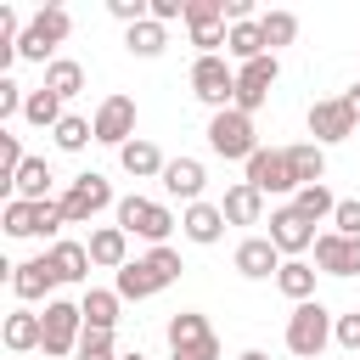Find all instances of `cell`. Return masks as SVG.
<instances>
[{
  "label": "cell",
  "mask_w": 360,
  "mask_h": 360,
  "mask_svg": "<svg viewBox=\"0 0 360 360\" xmlns=\"http://www.w3.org/2000/svg\"><path fill=\"white\" fill-rule=\"evenodd\" d=\"M332 231H338V236H360V202H354V197H338V208H332Z\"/></svg>",
  "instance_id": "60d3db41"
},
{
  "label": "cell",
  "mask_w": 360,
  "mask_h": 360,
  "mask_svg": "<svg viewBox=\"0 0 360 360\" xmlns=\"http://www.w3.org/2000/svg\"><path fill=\"white\" fill-rule=\"evenodd\" d=\"M202 186H208L202 158H169V163H163V191H169V197H180L186 208H191V202H202Z\"/></svg>",
  "instance_id": "9a60e30c"
},
{
  "label": "cell",
  "mask_w": 360,
  "mask_h": 360,
  "mask_svg": "<svg viewBox=\"0 0 360 360\" xmlns=\"http://www.w3.org/2000/svg\"><path fill=\"white\" fill-rule=\"evenodd\" d=\"M73 34V17H68V6H39L34 17H28V28H22V39H17V56L22 62H56V45Z\"/></svg>",
  "instance_id": "6da1fadb"
},
{
  "label": "cell",
  "mask_w": 360,
  "mask_h": 360,
  "mask_svg": "<svg viewBox=\"0 0 360 360\" xmlns=\"http://www.w3.org/2000/svg\"><path fill=\"white\" fill-rule=\"evenodd\" d=\"M236 360H270V354H264V349H242Z\"/></svg>",
  "instance_id": "bcb514c9"
},
{
  "label": "cell",
  "mask_w": 360,
  "mask_h": 360,
  "mask_svg": "<svg viewBox=\"0 0 360 360\" xmlns=\"http://www.w3.org/2000/svg\"><path fill=\"white\" fill-rule=\"evenodd\" d=\"M112 214H118V225H124L129 236H141V242H152V248H163V242H169V231L180 225L163 202H152V197H141V191L118 197V208H112Z\"/></svg>",
  "instance_id": "277c9868"
},
{
  "label": "cell",
  "mask_w": 360,
  "mask_h": 360,
  "mask_svg": "<svg viewBox=\"0 0 360 360\" xmlns=\"http://www.w3.org/2000/svg\"><path fill=\"white\" fill-rule=\"evenodd\" d=\"M51 141H56L62 152H84V146L96 141V124H90V118H79V112H68V118L51 129Z\"/></svg>",
  "instance_id": "836d02e7"
},
{
  "label": "cell",
  "mask_w": 360,
  "mask_h": 360,
  "mask_svg": "<svg viewBox=\"0 0 360 360\" xmlns=\"http://www.w3.org/2000/svg\"><path fill=\"white\" fill-rule=\"evenodd\" d=\"M169 349H186V343H202V338H214V326H208V315H197V309H180V315H169Z\"/></svg>",
  "instance_id": "f1b7e54d"
},
{
  "label": "cell",
  "mask_w": 360,
  "mask_h": 360,
  "mask_svg": "<svg viewBox=\"0 0 360 360\" xmlns=\"http://www.w3.org/2000/svg\"><path fill=\"white\" fill-rule=\"evenodd\" d=\"M315 276H321L315 264H304V259H287V264L276 270V287H281L292 304H309V298H315Z\"/></svg>",
  "instance_id": "83f0119b"
},
{
  "label": "cell",
  "mask_w": 360,
  "mask_h": 360,
  "mask_svg": "<svg viewBox=\"0 0 360 360\" xmlns=\"http://www.w3.org/2000/svg\"><path fill=\"white\" fill-rule=\"evenodd\" d=\"M22 107H28V90L6 73V79H0V118H22Z\"/></svg>",
  "instance_id": "ab89813d"
},
{
  "label": "cell",
  "mask_w": 360,
  "mask_h": 360,
  "mask_svg": "<svg viewBox=\"0 0 360 360\" xmlns=\"http://www.w3.org/2000/svg\"><path fill=\"white\" fill-rule=\"evenodd\" d=\"M354 129H360V118L349 112L343 96H326V101L309 107V135H315V146H338V141H349Z\"/></svg>",
  "instance_id": "30bf717a"
},
{
  "label": "cell",
  "mask_w": 360,
  "mask_h": 360,
  "mask_svg": "<svg viewBox=\"0 0 360 360\" xmlns=\"http://www.w3.org/2000/svg\"><path fill=\"white\" fill-rule=\"evenodd\" d=\"M276 79H281V62H276V56H259V62L236 68V101H231V107L253 118V112L270 101V84H276Z\"/></svg>",
  "instance_id": "9c48e42d"
},
{
  "label": "cell",
  "mask_w": 360,
  "mask_h": 360,
  "mask_svg": "<svg viewBox=\"0 0 360 360\" xmlns=\"http://www.w3.org/2000/svg\"><path fill=\"white\" fill-rule=\"evenodd\" d=\"M259 34H264V45H270V56H276L281 45L298 39V17H292V11H259Z\"/></svg>",
  "instance_id": "d6a6232c"
},
{
  "label": "cell",
  "mask_w": 360,
  "mask_h": 360,
  "mask_svg": "<svg viewBox=\"0 0 360 360\" xmlns=\"http://www.w3.org/2000/svg\"><path fill=\"white\" fill-rule=\"evenodd\" d=\"M90 124H96V141L101 146H129L135 141V101L129 96H107Z\"/></svg>",
  "instance_id": "8fae6325"
},
{
  "label": "cell",
  "mask_w": 360,
  "mask_h": 360,
  "mask_svg": "<svg viewBox=\"0 0 360 360\" xmlns=\"http://www.w3.org/2000/svg\"><path fill=\"white\" fill-rule=\"evenodd\" d=\"M169 360H219V338H202V343H186V349H169Z\"/></svg>",
  "instance_id": "7bdbcfd3"
},
{
  "label": "cell",
  "mask_w": 360,
  "mask_h": 360,
  "mask_svg": "<svg viewBox=\"0 0 360 360\" xmlns=\"http://www.w3.org/2000/svg\"><path fill=\"white\" fill-rule=\"evenodd\" d=\"M124 45H129V56H163V45H169V28L146 17V22L124 28Z\"/></svg>",
  "instance_id": "f546056e"
},
{
  "label": "cell",
  "mask_w": 360,
  "mask_h": 360,
  "mask_svg": "<svg viewBox=\"0 0 360 360\" xmlns=\"http://www.w3.org/2000/svg\"><path fill=\"white\" fill-rule=\"evenodd\" d=\"M343 101H349V112H354V118H360V79H354V84H349V90H343Z\"/></svg>",
  "instance_id": "f6af8a7d"
},
{
  "label": "cell",
  "mask_w": 360,
  "mask_h": 360,
  "mask_svg": "<svg viewBox=\"0 0 360 360\" xmlns=\"http://www.w3.org/2000/svg\"><path fill=\"white\" fill-rule=\"evenodd\" d=\"M101 208H118V197H112V180H107V174H96V169L73 174V186L62 191V214H68V225H90Z\"/></svg>",
  "instance_id": "8992f818"
},
{
  "label": "cell",
  "mask_w": 360,
  "mask_h": 360,
  "mask_svg": "<svg viewBox=\"0 0 360 360\" xmlns=\"http://www.w3.org/2000/svg\"><path fill=\"white\" fill-rule=\"evenodd\" d=\"M287 163H292V180H298V191H304V186H326V146H315V141H298V146H287Z\"/></svg>",
  "instance_id": "603a6c76"
},
{
  "label": "cell",
  "mask_w": 360,
  "mask_h": 360,
  "mask_svg": "<svg viewBox=\"0 0 360 360\" xmlns=\"http://www.w3.org/2000/svg\"><path fill=\"white\" fill-rule=\"evenodd\" d=\"M79 338H84V309L68 304V298H51L45 304V343H39V354L45 360H68V354H79Z\"/></svg>",
  "instance_id": "52a82bcc"
},
{
  "label": "cell",
  "mask_w": 360,
  "mask_h": 360,
  "mask_svg": "<svg viewBox=\"0 0 360 360\" xmlns=\"http://www.w3.org/2000/svg\"><path fill=\"white\" fill-rule=\"evenodd\" d=\"M315 270L321 276H360V236L321 231L315 236Z\"/></svg>",
  "instance_id": "4fadbf2b"
},
{
  "label": "cell",
  "mask_w": 360,
  "mask_h": 360,
  "mask_svg": "<svg viewBox=\"0 0 360 360\" xmlns=\"http://www.w3.org/2000/svg\"><path fill=\"white\" fill-rule=\"evenodd\" d=\"M73 360H118L112 332H90V326H84V338H79V354H73Z\"/></svg>",
  "instance_id": "f35d334b"
},
{
  "label": "cell",
  "mask_w": 360,
  "mask_h": 360,
  "mask_svg": "<svg viewBox=\"0 0 360 360\" xmlns=\"http://www.w3.org/2000/svg\"><path fill=\"white\" fill-rule=\"evenodd\" d=\"M22 163H28V158H22V141H17L11 129H0V186H11Z\"/></svg>",
  "instance_id": "8d00e7d4"
},
{
  "label": "cell",
  "mask_w": 360,
  "mask_h": 360,
  "mask_svg": "<svg viewBox=\"0 0 360 360\" xmlns=\"http://www.w3.org/2000/svg\"><path fill=\"white\" fill-rule=\"evenodd\" d=\"M219 208H225V225H259V219H264V191H253L248 180H236V186L219 197Z\"/></svg>",
  "instance_id": "44dd1931"
},
{
  "label": "cell",
  "mask_w": 360,
  "mask_h": 360,
  "mask_svg": "<svg viewBox=\"0 0 360 360\" xmlns=\"http://www.w3.org/2000/svg\"><path fill=\"white\" fill-rule=\"evenodd\" d=\"M225 56H231L236 68L270 56V45H264V34H259V17H253V22H231V34H225Z\"/></svg>",
  "instance_id": "7402d4cb"
},
{
  "label": "cell",
  "mask_w": 360,
  "mask_h": 360,
  "mask_svg": "<svg viewBox=\"0 0 360 360\" xmlns=\"http://www.w3.org/2000/svg\"><path fill=\"white\" fill-rule=\"evenodd\" d=\"M45 90H51V96H62V101H68V96H79V90H84V68H79L73 56H56V62L45 68Z\"/></svg>",
  "instance_id": "4dcf8cb0"
},
{
  "label": "cell",
  "mask_w": 360,
  "mask_h": 360,
  "mask_svg": "<svg viewBox=\"0 0 360 360\" xmlns=\"http://www.w3.org/2000/svg\"><path fill=\"white\" fill-rule=\"evenodd\" d=\"M248 174V186L253 191H264V197H287V191H298V180H292V163H287V146H259L248 163H242Z\"/></svg>",
  "instance_id": "ba28073f"
},
{
  "label": "cell",
  "mask_w": 360,
  "mask_h": 360,
  "mask_svg": "<svg viewBox=\"0 0 360 360\" xmlns=\"http://www.w3.org/2000/svg\"><path fill=\"white\" fill-rule=\"evenodd\" d=\"M0 338H6V349H11V354H34V349L45 343V315H34V309L22 304V309H11V315H6V332H0Z\"/></svg>",
  "instance_id": "d6986e66"
},
{
  "label": "cell",
  "mask_w": 360,
  "mask_h": 360,
  "mask_svg": "<svg viewBox=\"0 0 360 360\" xmlns=\"http://www.w3.org/2000/svg\"><path fill=\"white\" fill-rule=\"evenodd\" d=\"M84 248H90V264H101V270H124L129 264V231L124 225H96Z\"/></svg>",
  "instance_id": "ac0fdd59"
},
{
  "label": "cell",
  "mask_w": 360,
  "mask_h": 360,
  "mask_svg": "<svg viewBox=\"0 0 360 360\" xmlns=\"http://www.w3.org/2000/svg\"><path fill=\"white\" fill-rule=\"evenodd\" d=\"M287 259H281V248L270 242V236H248V242H236V276H248V281H264V276H276Z\"/></svg>",
  "instance_id": "2e32d148"
},
{
  "label": "cell",
  "mask_w": 360,
  "mask_h": 360,
  "mask_svg": "<svg viewBox=\"0 0 360 360\" xmlns=\"http://www.w3.org/2000/svg\"><path fill=\"white\" fill-rule=\"evenodd\" d=\"M6 236H39V214H34V202H22V197H6Z\"/></svg>",
  "instance_id": "d590c367"
},
{
  "label": "cell",
  "mask_w": 360,
  "mask_h": 360,
  "mask_svg": "<svg viewBox=\"0 0 360 360\" xmlns=\"http://www.w3.org/2000/svg\"><path fill=\"white\" fill-rule=\"evenodd\" d=\"M51 264H56V281H84L90 276V248L84 242H51Z\"/></svg>",
  "instance_id": "4316f807"
},
{
  "label": "cell",
  "mask_w": 360,
  "mask_h": 360,
  "mask_svg": "<svg viewBox=\"0 0 360 360\" xmlns=\"http://www.w3.org/2000/svg\"><path fill=\"white\" fill-rule=\"evenodd\" d=\"M208 152H214V158H225V163H248V158L259 152L253 118H248V112H236V107L214 112V118H208Z\"/></svg>",
  "instance_id": "3957f363"
},
{
  "label": "cell",
  "mask_w": 360,
  "mask_h": 360,
  "mask_svg": "<svg viewBox=\"0 0 360 360\" xmlns=\"http://www.w3.org/2000/svg\"><path fill=\"white\" fill-rule=\"evenodd\" d=\"M180 236L197 242V248H214V242L225 236V208H219V202H191V208L180 214Z\"/></svg>",
  "instance_id": "e0dca14e"
},
{
  "label": "cell",
  "mask_w": 360,
  "mask_h": 360,
  "mask_svg": "<svg viewBox=\"0 0 360 360\" xmlns=\"http://www.w3.org/2000/svg\"><path fill=\"white\" fill-rule=\"evenodd\" d=\"M332 332H338V321H332V309H326L321 298L292 304V315H287V349H292L298 360H315V354L332 343Z\"/></svg>",
  "instance_id": "7a4b0ae2"
},
{
  "label": "cell",
  "mask_w": 360,
  "mask_h": 360,
  "mask_svg": "<svg viewBox=\"0 0 360 360\" xmlns=\"http://www.w3.org/2000/svg\"><path fill=\"white\" fill-rule=\"evenodd\" d=\"M146 264H152V276H158L163 287H174V281H180V270H186V264H180V253H174L169 242H163V248H152V253H146Z\"/></svg>",
  "instance_id": "74e56055"
},
{
  "label": "cell",
  "mask_w": 360,
  "mask_h": 360,
  "mask_svg": "<svg viewBox=\"0 0 360 360\" xmlns=\"http://www.w3.org/2000/svg\"><path fill=\"white\" fill-rule=\"evenodd\" d=\"M118 360H146V354H141V349H129V354H118Z\"/></svg>",
  "instance_id": "7dc6e473"
},
{
  "label": "cell",
  "mask_w": 360,
  "mask_h": 360,
  "mask_svg": "<svg viewBox=\"0 0 360 360\" xmlns=\"http://www.w3.org/2000/svg\"><path fill=\"white\" fill-rule=\"evenodd\" d=\"M118 292L112 287H84V298H79V309H84V326L90 332H112L118 326Z\"/></svg>",
  "instance_id": "d4e9b609"
},
{
  "label": "cell",
  "mask_w": 360,
  "mask_h": 360,
  "mask_svg": "<svg viewBox=\"0 0 360 360\" xmlns=\"http://www.w3.org/2000/svg\"><path fill=\"white\" fill-rule=\"evenodd\" d=\"M338 349H349L354 360H360V309H349V315H338Z\"/></svg>",
  "instance_id": "b9f144b4"
},
{
  "label": "cell",
  "mask_w": 360,
  "mask_h": 360,
  "mask_svg": "<svg viewBox=\"0 0 360 360\" xmlns=\"http://www.w3.org/2000/svg\"><path fill=\"white\" fill-rule=\"evenodd\" d=\"M51 180H56V174H51V163H45V158H28L6 191H11V197H22V202H45V197H51Z\"/></svg>",
  "instance_id": "484cf974"
},
{
  "label": "cell",
  "mask_w": 360,
  "mask_h": 360,
  "mask_svg": "<svg viewBox=\"0 0 360 360\" xmlns=\"http://www.w3.org/2000/svg\"><path fill=\"white\" fill-rule=\"evenodd\" d=\"M292 208L309 219V225H321V219H332V208H338V197L326 191V186H304V191H292Z\"/></svg>",
  "instance_id": "e575fe53"
},
{
  "label": "cell",
  "mask_w": 360,
  "mask_h": 360,
  "mask_svg": "<svg viewBox=\"0 0 360 360\" xmlns=\"http://www.w3.org/2000/svg\"><path fill=\"white\" fill-rule=\"evenodd\" d=\"M191 96L214 112H225L236 101V62L231 56H197L191 62Z\"/></svg>",
  "instance_id": "5b68a950"
},
{
  "label": "cell",
  "mask_w": 360,
  "mask_h": 360,
  "mask_svg": "<svg viewBox=\"0 0 360 360\" xmlns=\"http://www.w3.org/2000/svg\"><path fill=\"white\" fill-rule=\"evenodd\" d=\"M315 236H321V231H315V225H309V219H304L292 202L270 214V242L281 248V259H298V253H309V248H315Z\"/></svg>",
  "instance_id": "7c38bea8"
},
{
  "label": "cell",
  "mask_w": 360,
  "mask_h": 360,
  "mask_svg": "<svg viewBox=\"0 0 360 360\" xmlns=\"http://www.w3.org/2000/svg\"><path fill=\"white\" fill-rule=\"evenodd\" d=\"M112 292H118V298H135V304H141V298H158V292H163V281L152 276V264H146V259H129V264H124V270L112 276Z\"/></svg>",
  "instance_id": "cb8c5ba5"
},
{
  "label": "cell",
  "mask_w": 360,
  "mask_h": 360,
  "mask_svg": "<svg viewBox=\"0 0 360 360\" xmlns=\"http://www.w3.org/2000/svg\"><path fill=\"white\" fill-rule=\"evenodd\" d=\"M174 17L186 22V0H152V22H163V28H169Z\"/></svg>",
  "instance_id": "ee69618b"
},
{
  "label": "cell",
  "mask_w": 360,
  "mask_h": 360,
  "mask_svg": "<svg viewBox=\"0 0 360 360\" xmlns=\"http://www.w3.org/2000/svg\"><path fill=\"white\" fill-rule=\"evenodd\" d=\"M163 163H169V158H163L146 135H135L129 146H118V169L135 174V180H163Z\"/></svg>",
  "instance_id": "ffe728a7"
},
{
  "label": "cell",
  "mask_w": 360,
  "mask_h": 360,
  "mask_svg": "<svg viewBox=\"0 0 360 360\" xmlns=\"http://www.w3.org/2000/svg\"><path fill=\"white\" fill-rule=\"evenodd\" d=\"M22 118H28L34 129H56L68 112H62V96H51V90L39 84V90H28V107H22Z\"/></svg>",
  "instance_id": "1f68e13d"
},
{
  "label": "cell",
  "mask_w": 360,
  "mask_h": 360,
  "mask_svg": "<svg viewBox=\"0 0 360 360\" xmlns=\"http://www.w3.org/2000/svg\"><path fill=\"white\" fill-rule=\"evenodd\" d=\"M51 287H62V281H56V264H51V253L11 264V292H17L22 304H39V298L51 304Z\"/></svg>",
  "instance_id": "5bb4252c"
}]
</instances>
